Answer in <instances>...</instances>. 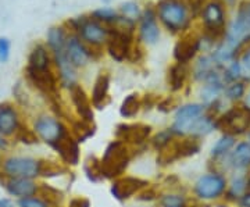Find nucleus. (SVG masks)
<instances>
[{"label": "nucleus", "mask_w": 250, "mask_h": 207, "mask_svg": "<svg viewBox=\"0 0 250 207\" xmlns=\"http://www.w3.org/2000/svg\"><path fill=\"white\" fill-rule=\"evenodd\" d=\"M200 16L205 24V31L227 35V28H225L227 11L223 0H208L202 10Z\"/></svg>", "instance_id": "12"}, {"label": "nucleus", "mask_w": 250, "mask_h": 207, "mask_svg": "<svg viewBox=\"0 0 250 207\" xmlns=\"http://www.w3.org/2000/svg\"><path fill=\"white\" fill-rule=\"evenodd\" d=\"M0 170L6 178H31L42 177V159L25 154H7L1 157Z\"/></svg>", "instance_id": "3"}, {"label": "nucleus", "mask_w": 250, "mask_h": 207, "mask_svg": "<svg viewBox=\"0 0 250 207\" xmlns=\"http://www.w3.org/2000/svg\"><path fill=\"white\" fill-rule=\"evenodd\" d=\"M120 14H121L123 17L128 18V20L136 22V21H139V18L142 16V10H141L138 3H135V1H126L124 4H121V7H120Z\"/></svg>", "instance_id": "37"}, {"label": "nucleus", "mask_w": 250, "mask_h": 207, "mask_svg": "<svg viewBox=\"0 0 250 207\" xmlns=\"http://www.w3.org/2000/svg\"><path fill=\"white\" fill-rule=\"evenodd\" d=\"M68 95H70V100L75 114L78 120L86 121V123H95V111H93V104L90 102V98L85 89L82 88L78 82L74 83L72 86L68 88Z\"/></svg>", "instance_id": "15"}, {"label": "nucleus", "mask_w": 250, "mask_h": 207, "mask_svg": "<svg viewBox=\"0 0 250 207\" xmlns=\"http://www.w3.org/2000/svg\"><path fill=\"white\" fill-rule=\"evenodd\" d=\"M223 78L224 82H225V85L229 83V82L242 80V68L239 60H233V62H231L227 67H224Z\"/></svg>", "instance_id": "36"}, {"label": "nucleus", "mask_w": 250, "mask_h": 207, "mask_svg": "<svg viewBox=\"0 0 250 207\" xmlns=\"http://www.w3.org/2000/svg\"><path fill=\"white\" fill-rule=\"evenodd\" d=\"M177 149L179 159H189L200 153L202 150V139L195 136H177Z\"/></svg>", "instance_id": "27"}, {"label": "nucleus", "mask_w": 250, "mask_h": 207, "mask_svg": "<svg viewBox=\"0 0 250 207\" xmlns=\"http://www.w3.org/2000/svg\"><path fill=\"white\" fill-rule=\"evenodd\" d=\"M68 32L62 25H56L47 31L46 35V46L49 47L52 56L65 53V43H67Z\"/></svg>", "instance_id": "25"}, {"label": "nucleus", "mask_w": 250, "mask_h": 207, "mask_svg": "<svg viewBox=\"0 0 250 207\" xmlns=\"http://www.w3.org/2000/svg\"><path fill=\"white\" fill-rule=\"evenodd\" d=\"M59 156L60 162L70 167H77L81 163V144L74 138L71 131L50 147Z\"/></svg>", "instance_id": "14"}, {"label": "nucleus", "mask_w": 250, "mask_h": 207, "mask_svg": "<svg viewBox=\"0 0 250 207\" xmlns=\"http://www.w3.org/2000/svg\"><path fill=\"white\" fill-rule=\"evenodd\" d=\"M246 178H248V189L250 190V171L246 174Z\"/></svg>", "instance_id": "49"}, {"label": "nucleus", "mask_w": 250, "mask_h": 207, "mask_svg": "<svg viewBox=\"0 0 250 207\" xmlns=\"http://www.w3.org/2000/svg\"><path fill=\"white\" fill-rule=\"evenodd\" d=\"M241 68H242V78L246 80V81H250V45L242 52L241 54Z\"/></svg>", "instance_id": "39"}, {"label": "nucleus", "mask_w": 250, "mask_h": 207, "mask_svg": "<svg viewBox=\"0 0 250 207\" xmlns=\"http://www.w3.org/2000/svg\"><path fill=\"white\" fill-rule=\"evenodd\" d=\"M143 57H145V53H143L142 46L139 45V43H136V45L134 43L132 49H131V54L128 57V62H131L132 64L141 63L143 60Z\"/></svg>", "instance_id": "43"}, {"label": "nucleus", "mask_w": 250, "mask_h": 207, "mask_svg": "<svg viewBox=\"0 0 250 207\" xmlns=\"http://www.w3.org/2000/svg\"><path fill=\"white\" fill-rule=\"evenodd\" d=\"M0 207H18L17 202L11 198H0Z\"/></svg>", "instance_id": "47"}, {"label": "nucleus", "mask_w": 250, "mask_h": 207, "mask_svg": "<svg viewBox=\"0 0 250 207\" xmlns=\"http://www.w3.org/2000/svg\"><path fill=\"white\" fill-rule=\"evenodd\" d=\"M189 77V67L188 64L174 63L167 70V85L171 92H179L184 89Z\"/></svg>", "instance_id": "24"}, {"label": "nucleus", "mask_w": 250, "mask_h": 207, "mask_svg": "<svg viewBox=\"0 0 250 207\" xmlns=\"http://www.w3.org/2000/svg\"><path fill=\"white\" fill-rule=\"evenodd\" d=\"M149 186V181L134 175H123L113 180L110 185L111 196L118 202H126L134 196H138L145 188Z\"/></svg>", "instance_id": "11"}, {"label": "nucleus", "mask_w": 250, "mask_h": 207, "mask_svg": "<svg viewBox=\"0 0 250 207\" xmlns=\"http://www.w3.org/2000/svg\"><path fill=\"white\" fill-rule=\"evenodd\" d=\"M134 46V32L118 27H108L106 50L108 56L117 63L128 60L131 49Z\"/></svg>", "instance_id": "8"}, {"label": "nucleus", "mask_w": 250, "mask_h": 207, "mask_svg": "<svg viewBox=\"0 0 250 207\" xmlns=\"http://www.w3.org/2000/svg\"><path fill=\"white\" fill-rule=\"evenodd\" d=\"M227 188H228V180H227L224 171L211 170L207 174L200 175L195 181L192 192L197 200L211 202V200H218V199L224 198Z\"/></svg>", "instance_id": "6"}, {"label": "nucleus", "mask_w": 250, "mask_h": 207, "mask_svg": "<svg viewBox=\"0 0 250 207\" xmlns=\"http://www.w3.org/2000/svg\"><path fill=\"white\" fill-rule=\"evenodd\" d=\"M248 142L250 144V131H249V134H248Z\"/></svg>", "instance_id": "51"}, {"label": "nucleus", "mask_w": 250, "mask_h": 207, "mask_svg": "<svg viewBox=\"0 0 250 207\" xmlns=\"http://www.w3.org/2000/svg\"><path fill=\"white\" fill-rule=\"evenodd\" d=\"M39 182L31 178H6L1 184V188L7 192L11 198L24 199L36 196L39 192Z\"/></svg>", "instance_id": "17"}, {"label": "nucleus", "mask_w": 250, "mask_h": 207, "mask_svg": "<svg viewBox=\"0 0 250 207\" xmlns=\"http://www.w3.org/2000/svg\"><path fill=\"white\" fill-rule=\"evenodd\" d=\"M163 207H171V206H163Z\"/></svg>", "instance_id": "52"}, {"label": "nucleus", "mask_w": 250, "mask_h": 207, "mask_svg": "<svg viewBox=\"0 0 250 207\" xmlns=\"http://www.w3.org/2000/svg\"><path fill=\"white\" fill-rule=\"evenodd\" d=\"M154 10L157 20L171 35H179L188 31L193 20L182 0H159Z\"/></svg>", "instance_id": "1"}, {"label": "nucleus", "mask_w": 250, "mask_h": 207, "mask_svg": "<svg viewBox=\"0 0 250 207\" xmlns=\"http://www.w3.org/2000/svg\"><path fill=\"white\" fill-rule=\"evenodd\" d=\"M215 131L232 136L248 135L250 131V107L248 104H235L215 118Z\"/></svg>", "instance_id": "4"}, {"label": "nucleus", "mask_w": 250, "mask_h": 207, "mask_svg": "<svg viewBox=\"0 0 250 207\" xmlns=\"http://www.w3.org/2000/svg\"><path fill=\"white\" fill-rule=\"evenodd\" d=\"M11 52V43L7 38H0V63H7Z\"/></svg>", "instance_id": "42"}, {"label": "nucleus", "mask_w": 250, "mask_h": 207, "mask_svg": "<svg viewBox=\"0 0 250 207\" xmlns=\"http://www.w3.org/2000/svg\"><path fill=\"white\" fill-rule=\"evenodd\" d=\"M10 149V142L7 138H3V136H0V153L3 154L4 152H7Z\"/></svg>", "instance_id": "48"}, {"label": "nucleus", "mask_w": 250, "mask_h": 207, "mask_svg": "<svg viewBox=\"0 0 250 207\" xmlns=\"http://www.w3.org/2000/svg\"><path fill=\"white\" fill-rule=\"evenodd\" d=\"M82 168H83L85 177L92 184H100V182L104 181V175H103V170H102L100 159H98L96 156H89L83 162Z\"/></svg>", "instance_id": "29"}, {"label": "nucleus", "mask_w": 250, "mask_h": 207, "mask_svg": "<svg viewBox=\"0 0 250 207\" xmlns=\"http://www.w3.org/2000/svg\"><path fill=\"white\" fill-rule=\"evenodd\" d=\"M143 108L142 98L139 93H129L128 96H125V99L123 100L121 106H120V116L123 118H135L141 110Z\"/></svg>", "instance_id": "28"}, {"label": "nucleus", "mask_w": 250, "mask_h": 207, "mask_svg": "<svg viewBox=\"0 0 250 207\" xmlns=\"http://www.w3.org/2000/svg\"><path fill=\"white\" fill-rule=\"evenodd\" d=\"M38 196L46 200L52 207H60L64 200V193L59 188H56L53 185L49 184H41L39 185V192Z\"/></svg>", "instance_id": "31"}, {"label": "nucleus", "mask_w": 250, "mask_h": 207, "mask_svg": "<svg viewBox=\"0 0 250 207\" xmlns=\"http://www.w3.org/2000/svg\"><path fill=\"white\" fill-rule=\"evenodd\" d=\"M202 49V39L197 35H187L181 38L174 46V60L175 63L189 64Z\"/></svg>", "instance_id": "18"}, {"label": "nucleus", "mask_w": 250, "mask_h": 207, "mask_svg": "<svg viewBox=\"0 0 250 207\" xmlns=\"http://www.w3.org/2000/svg\"><path fill=\"white\" fill-rule=\"evenodd\" d=\"M67 207H92V203L89 199L85 196H72L68 200Z\"/></svg>", "instance_id": "44"}, {"label": "nucleus", "mask_w": 250, "mask_h": 207, "mask_svg": "<svg viewBox=\"0 0 250 207\" xmlns=\"http://www.w3.org/2000/svg\"><path fill=\"white\" fill-rule=\"evenodd\" d=\"M53 56L50 53L49 47L43 43H36L31 49L28 54L27 67L28 70H35V71H45L53 68Z\"/></svg>", "instance_id": "20"}, {"label": "nucleus", "mask_w": 250, "mask_h": 207, "mask_svg": "<svg viewBox=\"0 0 250 207\" xmlns=\"http://www.w3.org/2000/svg\"><path fill=\"white\" fill-rule=\"evenodd\" d=\"M187 202V198L181 192H166L160 195L159 203L160 206H171V207H181Z\"/></svg>", "instance_id": "35"}, {"label": "nucleus", "mask_w": 250, "mask_h": 207, "mask_svg": "<svg viewBox=\"0 0 250 207\" xmlns=\"http://www.w3.org/2000/svg\"><path fill=\"white\" fill-rule=\"evenodd\" d=\"M18 207H52L46 200L41 196H31V198H24L17 200Z\"/></svg>", "instance_id": "38"}, {"label": "nucleus", "mask_w": 250, "mask_h": 207, "mask_svg": "<svg viewBox=\"0 0 250 207\" xmlns=\"http://www.w3.org/2000/svg\"><path fill=\"white\" fill-rule=\"evenodd\" d=\"M248 90V81L246 80H238V81L229 82L224 88V96L229 102H239L246 96Z\"/></svg>", "instance_id": "33"}, {"label": "nucleus", "mask_w": 250, "mask_h": 207, "mask_svg": "<svg viewBox=\"0 0 250 207\" xmlns=\"http://www.w3.org/2000/svg\"><path fill=\"white\" fill-rule=\"evenodd\" d=\"M206 107L202 103H187L178 106L171 124V131L175 136H188L190 128L205 114Z\"/></svg>", "instance_id": "9"}, {"label": "nucleus", "mask_w": 250, "mask_h": 207, "mask_svg": "<svg viewBox=\"0 0 250 207\" xmlns=\"http://www.w3.org/2000/svg\"><path fill=\"white\" fill-rule=\"evenodd\" d=\"M224 67L225 65H221L215 62V59L211 54H205L196 60V63L193 65V70H192V75L196 81L205 82L213 72L220 71Z\"/></svg>", "instance_id": "22"}, {"label": "nucleus", "mask_w": 250, "mask_h": 207, "mask_svg": "<svg viewBox=\"0 0 250 207\" xmlns=\"http://www.w3.org/2000/svg\"><path fill=\"white\" fill-rule=\"evenodd\" d=\"M110 82H111L110 74L106 71H102L96 77L93 88H92V95H90V102L95 108L102 110L110 103V96H108Z\"/></svg>", "instance_id": "21"}, {"label": "nucleus", "mask_w": 250, "mask_h": 207, "mask_svg": "<svg viewBox=\"0 0 250 207\" xmlns=\"http://www.w3.org/2000/svg\"><path fill=\"white\" fill-rule=\"evenodd\" d=\"M70 131L80 144H83L96 134V126H95V123H86L77 118V120H72Z\"/></svg>", "instance_id": "30"}, {"label": "nucleus", "mask_w": 250, "mask_h": 207, "mask_svg": "<svg viewBox=\"0 0 250 207\" xmlns=\"http://www.w3.org/2000/svg\"><path fill=\"white\" fill-rule=\"evenodd\" d=\"M156 108L161 113H164V114H168L172 110H177L178 106H177V100L174 99L172 96H167V98L159 99L157 104H156Z\"/></svg>", "instance_id": "40"}, {"label": "nucleus", "mask_w": 250, "mask_h": 207, "mask_svg": "<svg viewBox=\"0 0 250 207\" xmlns=\"http://www.w3.org/2000/svg\"><path fill=\"white\" fill-rule=\"evenodd\" d=\"M153 128L147 124H142V123H132V124H118L114 131L116 139L124 142L128 145L129 147L135 146V147H141L143 145H146L150 138H152Z\"/></svg>", "instance_id": "10"}, {"label": "nucleus", "mask_w": 250, "mask_h": 207, "mask_svg": "<svg viewBox=\"0 0 250 207\" xmlns=\"http://www.w3.org/2000/svg\"><path fill=\"white\" fill-rule=\"evenodd\" d=\"M31 128L38 136L39 142H43L49 147L54 146L70 132L68 126L62 123V118H59L54 114H49V113L38 114L32 120Z\"/></svg>", "instance_id": "5"}, {"label": "nucleus", "mask_w": 250, "mask_h": 207, "mask_svg": "<svg viewBox=\"0 0 250 207\" xmlns=\"http://www.w3.org/2000/svg\"><path fill=\"white\" fill-rule=\"evenodd\" d=\"M175 138L174 135V132L171 131V128H166V129H161L159 131L157 134H154V135L150 138V141H149V144L152 146V149H154L157 153L163 150L167 145H170L172 142V139Z\"/></svg>", "instance_id": "34"}, {"label": "nucleus", "mask_w": 250, "mask_h": 207, "mask_svg": "<svg viewBox=\"0 0 250 207\" xmlns=\"http://www.w3.org/2000/svg\"><path fill=\"white\" fill-rule=\"evenodd\" d=\"M185 4H187V7L190 11V14H192V17L195 18L196 16H199L200 13H202V10L206 6V3L208 1V0H182Z\"/></svg>", "instance_id": "41"}, {"label": "nucleus", "mask_w": 250, "mask_h": 207, "mask_svg": "<svg viewBox=\"0 0 250 207\" xmlns=\"http://www.w3.org/2000/svg\"><path fill=\"white\" fill-rule=\"evenodd\" d=\"M236 145V138L232 135H227L223 134L220 136V139L213 145L211 150H210V160L211 164H214V170L220 163H223L228 154L232 152V149Z\"/></svg>", "instance_id": "23"}, {"label": "nucleus", "mask_w": 250, "mask_h": 207, "mask_svg": "<svg viewBox=\"0 0 250 207\" xmlns=\"http://www.w3.org/2000/svg\"><path fill=\"white\" fill-rule=\"evenodd\" d=\"M181 207H210L207 203H205V202H202V200H197V199H195V200H192V199H187V202L182 205Z\"/></svg>", "instance_id": "45"}, {"label": "nucleus", "mask_w": 250, "mask_h": 207, "mask_svg": "<svg viewBox=\"0 0 250 207\" xmlns=\"http://www.w3.org/2000/svg\"><path fill=\"white\" fill-rule=\"evenodd\" d=\"M248 190V178L243 172H235L231 181H228V188L224 195L227 202H238V199Z\"/></svg>", "instance_id": "26"}, {"label": "nucleus", "mask_w": 250, "mask_h": 207, "mask_svg": "<svg viewBox=\"0 0 250 207\" xmlns=\"http://www.w3.org/2000/svg\"><path fill=\"white\" fill-rule=\"evenodd\" d=\"M22 125L24 121L17 104L13 102L0 103V136L14 138Z\"/></svg>", "instance_id": "13"}, {"label": "nucleus", "mask_w": 250, "mask_h": 207, "mask_svg": "<svg viewBox=\"0 0 250 207\" xmlns=\"http://www.w3.org/2000/svg\"><path fill=\"white\" fill-rule=\"evenodd\" d=\"M245 104H248L250 107V92L248 93V96H246V103H245Z\"/></svg>", "instance_id": "50"}, {"label": "nucleus", "mask_w": 250, "mask_h": 207, "mask_svg": "<svg viewBox=\"0 0 250 207\" xmlns=\"http://www.w3.org/2000/svg\"><path fill=\"white\" fill-rule=\"evenodd\" d=\"M103 52H100V47L88 46L80 36L75 34H68L67 43H65V54L68 62L78 70L86 67L89 62L98 60Z\"/></svg>", "instance_id": "7"}, {"label": "nucleus", "mask_w": 250, "mask_h": 207, "mask_svg": "<svg viewBox=\"0 0 250 207\" xmlns=\"http://www.w3.org/2000/svg\"><path fill=\"white\" fill-rule=\"evenodd\" d=\"M90 17L95 18L96 21L102 22L106 27H116L121 20V14H120V11H116L110 7H100V9L92 11Z\"/></svg>", "instance_id": "32"}, {"label": "nucleus", "mask_w": 250, "mask_h": 207, "mask_svg": "<svg viewBox=\"0 0 250 207\" xmlns=\"http://www.w3.org/2000/svg\"><path fill=\"white\" fill-rule=\"evenodd\" d=\"M224 168L233 172H243L250 168V144L248 141H242L235 145L232 152L224 160Z\"/></svg>", "instance_id": "19"}, {"label": "nucleus", "mask_w": 250, "mask_h": 207, "mask_svg": "<svg viewBox=\"0 0 250 207\" xmlns=\"http://www.w3.org/2000/svg\"><path fill=\"white\" fill-rule=\"evenodd\" d=\"M154 7H146L139 18V41L145 45H154L160 39V27Z\"/></svg>", "instance_id": "16"}, {"label": "nucleus", "mask_w": 250, "mask_h": 207, "mask_svg": "<svg viewBox=\"0 0 250 207\" xmlns=\"http://www.w3.org/2000/svg\"><path fill=\"white\" fill-rule=\"evenodd\" d=\"M132 160L131 147L124 142L114 139L106 146L100 157V164L104 180H116L125 175V171Z\"/></svg>", "instance_id": "2"}, {"label": "nucleus", "mask_w": 250, "mask_h": 207, "mask_svg": "<svg viewBox=\"0 0 250 207\" xmlns=\"http://www.w3.org/2000/svg\"><path fill=\"white\" fill-rule=\"evenodd\" d=\"M236 203H238V206L239 207H250V190H246L241 198L238 199Z\"/></svg>", "instance_id": "46"}]
</instances>
